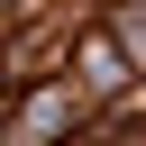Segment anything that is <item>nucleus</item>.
Here are the masks:
<instances>
[{"label": "nucleus", "mask_w": 146, "mask_h": 146, "mask_svg": "<svg viewBox=\"0 0 146 146\" xmlns=\"http://www.w3.org/2000/svg\"><path fill=\"white\" fill-rule=\"evenodd\" d=\"M73 64H82V82H73V91H100V100H110V91H128V55H119L110 36H82V46H73Z\"/></svg>", "instance_id": "obj_2"}, {"label": "nucleus", "mask_w": 146, "mask_h": 146, "mask_svg": "<svg viewBox=\"0 0 146 146\" xmlns=\"http://www.w3.org/2000/svg\"><path fill=\"white\" fill-rule=\"evenodd\" d=\"M137 146H146V128H137Z\"/></svg>", "instance_id": "obj_3"}, {"label": "nucleus", "mask_w": 146, "mask_h": 146, "mask_svg": "<svg viewBox=\"0 0 146 146\" xmlns=\"http://www.w3.org/2000/svg\"><path fill=\"white\" fill-rule=\"evenodd\" d=\"M82 119V91L73 82H46V91H27L9 119H0V146H73L64 128Z\"/></svg>", "instance_id": "obj_1"}]
</instances>
